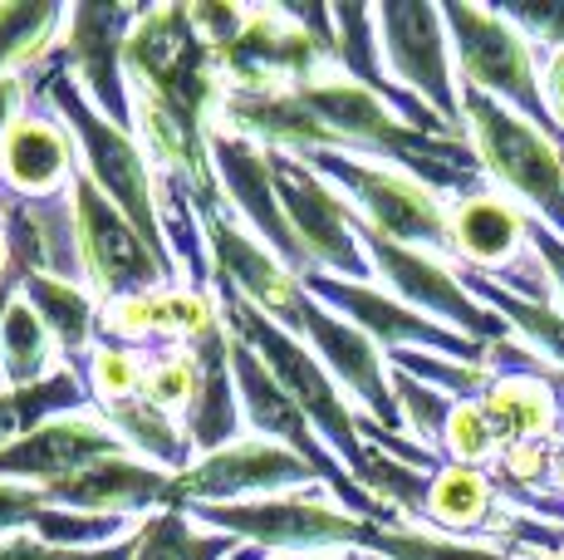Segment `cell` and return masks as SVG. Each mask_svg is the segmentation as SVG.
Instances as JSON below:
<instances>
[{
    "label": "cell",
    "instance_id": "cell-4",
    "mask_svg": "<svg viewBox=\"0 0 564 560\" xmlns=\"http://www.w3.org/2000/svg\"><path fill=\"white\" fill-rule=\"evenodd\" d=\"M442 20H447L452 35V60H457V84L466 89L491 94L496 104L516 109L520 118L550 133L555 143H564L555 114L545 104V60L535 55L525 35L511 25L506 15H496L491 6H442Z\"/></svg>",
    "mask_w": 564,
    "mask_h": 560
},
{
    "label": "cell",
    "instance_id": "cell-16",
    "mask_svg": "<svg viewBox=\"0 0 564 560\" xmlns=\"http://www.w3.org/2000/svg\"><path fill=\"white\" fill-rule=\"evenodd\" d=\"M300 340L314 349V359L329 369V379L349 394V403L364 418H373L388 433H403V413H398L393 398V369H388V354L378 349L364 330H354L349 320H339L334 310H324L319 300H310L305 320L295 330Z\"/></svg>",
    "mask_w": 564,
    "mask_h": 560
},
{
    "label": "cell",
    "instance_id": "cell-13",
    "mask_svg": "<svg viewBox=\"0 0 564 560\" xmlns=\"http://www.w3.org/2000/svg\"><path fill=\"white\" fill-rule=\"evenodd\" d=\"M202 241H206V256H212V286L226 290V295H241L246 305H256L260 315H270L275 325H285L295 335L314 300L305 290V280L290 271L285 261H275L236 222V212H226V207L202 212Z\"/></svg>",
    "mask_w": 564,
    "mask_h": 560
},
{
    "label": "cell",
    "instance_id": "cell-22",
    "mask_svg": "<svg viewBox=\"0 0 564 560\" xmlns=\"http://www.w3.org/2000/svg\"><path fill=\"white\" fill-rule=\"evenodd\" d=\"M221 320L212 295L187 286H167L153 295L118 300L104 310V340L133 344V349H167V344H192Z\"/></svg>",
    "mask_w": 564,
    "mask_h": 560
},
{
    "label": "cell",
    "instance_id": "cell-35",
    "mask_svg": "<svg viewBox=\"0 0 564 560\" xmlns=\"http://www.w3.org/2000/svg\"><path fill=\"white\" fill-rule=\"evenodd\" d=\"M393 398H398V413H403V433L412 443L442 452V438H447V423H452V398L427 389V384H417L412 374L393 369Z\"/></svg>",
    "mask_w": 564,
    "mask_h": 560
},
{
    "label": "cell",
    "instance_id": "cell-41",
    "mask_svg": "<svg viewBox=\"0 0 564 560\" xmlns=\"http://www.w3.org/2000/svg\"><path fill=\"white\" fill-rule=\"evenodd\" d=\"M30 109H35V94H30V84L20 79V74H0V143H6V133Z\"/></svg>",
    "mask_w": 564,
    "mask_h": 560
},
{
    "label": "cell",
    "instance_id": "cell-43",
    "mask_svg": "<svg viewBox=\"0 0 564 560\" xmlns=\"http://www.w3.org/2000/svg\"><path fill=\"white\" fill-rule=\"evenodd\" d=\"M15 295H20V271H10L6 280H0V320H6V310H10Z\"/></svg>",
    "mask_w": 564,
    "mask_h": 560
},
{
    "label": "cell",
    "instance_id": "cell-6",
    "mask_svg": "<svg viewBox=\"0 0 564 560\" xmlns=\"http://www.w3.org/2000/svg\"><path fill=\"white\" fill-rule=\"evenodd\" d=\"M300 163L319 172L368 231L452 261V207L432 187H422L417 177L383 163H364L349 153H310Z\"/></svg>",
    "mask_w": 564,
    "mask_h": 560
},
{
    "label": "cell",
    "instance_id": "cell-1",
    "mask_svg": "<svg viewBox=\"0 0 564 560\" xmlns=\"http://www.w3.org/2000/svg\"><path fill=\"white\" fill-rule=\"evenodd\" d=\"M216 310H221V325L231 330V340L251 344V349L260 354V364H265V369L280 379V389L305 408V418L314 423V433L324 438V448H329L334 457L354 472V482L364 487L368 443L359 433V408H354L349 394L329 379V369L314 359L310 344L300 335H290L285 325H275L270 315H260L256 305H246L241 295L216 290Z\"/></svg>",
    "mask_w": 564,
    "mask_h": 560
},
{
    "label": "cell",
    "instance_id": "cell-37",
    "mask_svg": "<svg viewBox=\"0 0 564 560\" xmlns=\"http://www.w3.org/2000/svg\"><path fill=\"white\" fill-rule=\"evenodd\" d=\"M491 10L511 20L520 35L535 45L540 60L564 50V0H501V6H491Z\"/></svg>",
    "mask_w": 564,
    "mask_h": 560
},
{
    "label": "cell",
    "instance_id": "cell-12",
    "mask_svg": "<svg viewBox=\"0 0 564 560\" xmlns=\"http://www.w3.org/2000/svg\"><path fill=\"white\" fill-rule=\"evenodd\" d=\"M310 482H319V477H314V467L305 457H295L290 448L251 433L221 452H206L182 477H172V511L265 502V497H285V492L310 487Z\"/></svg>",
    "mask_w": 564,
    "mask_h": 560
},
{
    "label": "cell",
    "instance_id": "cell-14",
    "mask_svg": "<svg viewBox=\"0 0 564 560\" xmlns=\"http://www.w3.org/2000/svg\"><path fill=\"white\" fill-rule=\"evenodd\" d=\"M305 290L324 310H334V315L349 320L354 330H364L383 354L432 349V354H447V359H466V364L486 359V344H476V340L457 335V330L437 325V320L417 315V310L403 305L398 295H388L383 286H359V280H339V276H310Z\"/></svg>",
    "mask_w": 564,
    "mask_h": 560
},
{
    "label": "cell",
    "instance_id": "cell-9",
    "mask_svg": "<svg viewBox=\"0 0 564 560\" xmlns=\"http://www.w3.org/2000/svg\"><path fill=\"white\" fill-rule=\"evenodd\" d=\"M270 172H275V192L280 207L290 217V231L305 246L314 276H339V280H359V286H373V261L364 251L359 236V217L354 207L319 177L310 163L290 153H270Z\"/></svg>",
    "mask_w": 564,
    "mask_h": 560
},
{
    "label": "cell",
    "instance_id": "cell-46",
    "mask_svg": "<svg viewBox=\"0 0 564 560\" xmlns=\"http://www.w3.org/2000/svg\"><path fill=\"white\" fill-rule=\"evenodd\" d=\"M555 487L564 492V438H560V448H555Z\"/></svg>",
    "mask_w": 564,
    "mask_h": 560
},
{
    "label": "cell",
    "instance_id": "cell-28",
    "mask_svg": "<svg viewBox=\"0 0 564 560\" xmlns=\"http://www.w3.org/2000/svg\"><path fill=\"white\" fill-rule=\"evenodd\" d=\"M59 369L64 364L45 320L15 295L6 320H0V389H35V384L54 379Z\"/></svg>",
    "mask_w": 564,
    "mask_h": 560
},
{
    "label": "cell",
    "instance_id": "cell-11",
    "mask_svg": "<svg viewBox=\"0 0 564 560\" xmlns=\"http://www.w3.org/2000/svg\"><path fill=\"white\" fill-rule=\"evenodd\" d=\"M138 15H143V6L79 0V6H69L64 40H59V55L69 64L74 84L84 89V99L113 128H123V133H133V89H128L123 50H128Z\"/></svg>",
    "mask_w": 564,
    "mask_h": 560
},
{
    "label": "cell",
    "instance_id": "cell-26",
    "mask_svg": "<svg viewBox=\"0 0 564 560\" xmlns=\"http://www.w3.org/2000/svg\"><path fill=\"white\" fill-rule=\"evenodd\" d=\"M99 418L123 438V448L133 452V457L153 462V467L172 472V477H182V472L197 462V448H192L187 428L148 403V394L128 398V403H108V408H99Z\"/></svg>",
    "mask_w": 564,
    "mask_h": 560
},
{
    "label": "cell",
    "instance_id": "cell-40",
    "mask_svg": "<svg viewBox=\"0 0 564 560\" xmlns=\"http://www.w3.org/2000/svg\"><path fill=\"white\" fill-rule=\"evenodd\" d=\"M530 251L540 256V266H545V276H550V295H555V305L564 310V236L530 217Z\"/></svg>",
    "mask_w": 564,
    "mask_h": 560
},
{
    "label": "cell",
    "instance_id": "cell-30",
    "mask_svg": "<svg viewBox=\"0 0 564 560\" xmlns=\"http://www.w3.org/2000/svg\"><path fill=\"white\" fill-rule=\"evenodd\" d=\"M364 551L378 560H540V556H511L486 541H452V536L422 531V526H368Z\"/></svg>",
    "mask_w": 564,
    "mask_h": 560
},
{
    "label": "cell",
    "instance_id": "cell-7",
    "mask_svg": "<svg viewBox=\"0 0 564 560\" xmlns=\"http://www.w3.org/2000/svg\"><path fill=\"white\" fill-rule=\"evenodd\" d=\"M359 236H364L368 261H373V286H383L388 295H398L403 305L417 310V315L437 320V325L457 330V335L476 340V344L511 340L506 320L491 315V310L462 286L452 261H442V256H432V251H417V246L388 241V236L368 231V226H359Z\"/></svg>",
    "mask_w": 564,
    "mask_h": 560
},
{
    "label": "cell",
    "instance_id": "cell-38",
    "mask_svg": "<svg viewBox=\"0 0 564 560\" xmlns=\"http://www.w3.org/2000/svg\"><path fill=\"white\" fill-rule=\"evenodd\" d=\"M50 511L45 487H30V482H0V541L10 536H35L40 516Z\"/></svg>",
    "mask_w": 564,
    "mask_h": 560
},
{
    "label": "cell",
    "instance_id": "cell-31",
    "mask_svg": "<svg viewBox=\"0 0 564 560\" xmlns=\"http://www.w3.org/2000/svg\"><path fill=\"white\" fill-rule=\"evenodd\" d=\"M241 541L206 531L187 511H158L138 531V560H231Z\"/></svg>",
    "mask_w": 564,
    "mask_h": 560
},
{
    "label": "cell",
    "instance_id": "cell-44",
    "mask_svg": "<svg viewBox=\"0 0 564 560\" xmlns=\"http://www.w3.org/2000/svg\"><path fill=\"white\" fill-rule=\"evenodd\" d=\"M10 271H15V256H10V241H6V231H0V280Z\"/></svg>",
    "mask_w": 564,
    "mask_h": 560
},
{
    "label": "cell",
    "instance_id": "cell-29",
    "mask_svg": "<svg viewBox=\"0 0 564 560\" xmlns=\"http://www.w3.org/2000/svg\"><path fill=\"white\" fill-rule=\"evenodd\" d=\"M79 408H94V398L84 389V379H74L69 369H59L35 389H0V452L15 448L40 423H50L59 413H79Z\"/></svg>",
    "mask_w": 564,
    "mask_h": 560
},
{
    "label": "cell",
    "instance_id": "cell-36",
    "mask_svg": "<svg viewBox=\"0 0 564 560\" xmlns=\"http://www.w3.org/2000/svg\"><path fill=\"white\" fill-rule=\"evenodd\" d=\"M501 443H496V428L486 423L481 403H457L452 408L447 438H442V457L457 462V467H491Z\"/></svg>",
    "mask_w": 564,
    "mask_h": 560
},
{
    "label": "cell",
    "instance_id": "cell-5",
    "mask_svg": "<svg viewBox=\"0 0 564 560\" xmlns=\"http://www.w3.org/2000/svg\"><path fill=\"white\" fill-rule=\"evenodd\" d=\"M187 516L206 531H221L241 546H256L265 556H324L339 546H359L373 521H359L354 511H344L334 502V492L324 482H310L285 497L265 502H236V506H187Z\"/></svg>",
    "mask_w": 564,
    "mask_h": 560
},
{
    "label": "cell",
    "instance_id": "cell-10",
    "mask_svg": "<svg viewBox=\"0 0 564 560\" xmlns=\"http://www.w3.org/2000/svg\"><path fill=\"white\" fill-rule=\"evenodd\" d=\"M373 15L393 84L408 89L412 99H422L427 109H437L452 128H462V84H457V60H452V35L447 20H442V6L383 0V6H373Z\"/></svg>",
    "mask_w": 564,
    "mask_h": 560
},
{
    "label": "cell",
    "instance_id": "cell-2",
    "mask_svg": "<svg viewBox=\"0 0 564 560\" xmlns=\"http://www.w3.org/2000/svg\"><path fill=\"white\" fill-rule=\"evenodd\" d=\"M123 69L133 94L158 99L162 109L187 118L192 128H206V133L216 128L226 99L221 60L197 35L187 6H143L133 35H128Z\"/></svg>",
    "mask_w": 564,
    "mask_h": 560
},
{
    "label": "cell",
    "instance_id": "cell-34",
    "mask_svg": "<svg viewBox=\"0 0 564 560\" xmlns=\"http://www.w3.org/2000/svg\"><path fill=\"white\" fill-rule=\"evenodd\" d=\"M148 403L162 408L167 418H187L192 398H197V354L192 344H167V349H148Z\"/></svg>",
    "mask_w": 564,
    "mask_h": 560
},
{
    "label": "cell",
    "instance_id": "cell-42",
    "mask_svg": "<svg viewBox=\"0 0 564 560\" xmlns=\"http://www.w3.org/2000/svg\"><path fill=\"white\" fill-rule=\"evenodd\" d=\"M545 104H550V114H555V128H560V138H564V50H555V55L545 60Z\"/></svg>",
    "mask_w": 564,
    "mask_h": 560
},
{
    "label": "cell",
    "instance_id": "cell-23",
    "mask_svg": "<svg viewBox=\"0 0 564 560\" xmlns=\"http://www.w3.org/2000/svg\"><path fill=\"white\" fill-rule=\"evenodd\" d=\"M192 354H197V398H192L182 428H187L197 457H206V452H221L246 438V413L231 369V330L216 320L202 340H192Z\"/></svg>",
    "mask_w": 564,
    "mask_h": 560
},
{
    "label": "cell",
    "instance_id": "cell-33",
    "mask_svg": "<svg viewBox=\"0 0 564 560\" xmlns=\"http://www.w3.org/2000/svg\"><path fill=\"white\" fill-rule=\"evenodd\" d=\"M84 384H89L94 408L143 398V389H148V349H133V344H118V340L99 335V349H94L89 379Z\"/></svg>",
    "mask_w": 564,
    "mask_h": 560
},
{
    "label": "cell",
    "instance_id": "cell-8",
    "mask_svg": "<svg viewBox=\"0 0 564 560\" xmlns=\"http://www.w3.org/2000/svg\"><path fill=\"white\" fill-rule=\"evenodd\" d=\"M69 197H74V222H79V261H84V286L99 305H118V300H133V295H153V290L177 286L162 261L153 256V246L138 236V226L94 187L89 177L69 182Z\"/></svg>",
    "mask_w": 564,
    "mask_h": 560
},
{
    "label": "cell",
    "instance_id": "cell-32",
    "mask_svg": "<svg viewBox=\"0 0 564 560\" xmlns=\"http://www.w3.org/2000/svg\"><path fill=\"white\" fill-rule=\"evenodd\" d=\"M388 369H403L427 389L447 394L452 403H481L486 389L496 384L491 364H466V359H447V354H432V349H398L388 354Z\"/></svg>",
    "mask_w": 564,
    "mask_h": 560
},
{
    "label": "cell",
    "instance_id": "cell-3",
    "mask_svg": "<svg viewBox=\"0 0 564 560\" xmlns=\"http://www.w3.org/2000/svg\"><path fill=\"white\" fill-rule=\"evenodd\" d=\"M462 128L496 192L564 236V143L540 133L530 118L462 84Z\"/></svg>",
    "mask_w": 564,
    "mask_h": 560
},
{
    "label": "cell",
    "instance_id": "cell-17",
    "mask_svg": "<svg viewBox=\"0 0 564 560\" xmlns=\"http://www.w3.org/2000/svg\"><path fill=\"white\" fill-rule=\"evenodd\" d=\"M0 231H6V241H10L20 280L50 276V280L84 286L79 222H74L69 192H54V197H20V192H10L6 182H0Z\"/></svg>",
    "mask_w": 564,
    "mask_h": 560
},
{
    "label": "cell",
    "instance_id": "cell-27",
    "mask_svg": "<svg viewBox=\"0 0 564 560\" xmlns=\"http://www.w3.org/2000/svg\"><path fill=\"white\" fill-rule=\"evenodd\" d=\"M69 6L59 0H20L0 6V74H35L64 40Z\"/></svg>",
    "mask_w": 564,
    "mask_h": 560
},
{
    "label": "cell",
    "instance_id": "cell-19",
    "mask_svg": "<svg viewBox=\"0 0 564 560\" xmlns=\"http://www.w3.org/2000/svg\"><path fill=\"white\" fill-rule=\"evenodd\" d=\"M50 506L59 511H94V516H133L148 521L158 511H172V472L153 467V462L118 452V457L89 462L84 472L45 487Z\"/></svg>",
    "mask_w": 564,
    "mask_h": 560
},
{
    "label": "cell",
    "instance_id": "cell-20",
    "mask_svg": "<svg viewBox=\"0 0 564 560\" xmlns=\"http://www.w3.org/2000/svg\"><path fill=\"white\" fill-rule=\"evenodd\" d=\"M530 256V212L506 192L486 187L452 202V266H471L491 280H506Z\"/></svg>",
    "mask_w": 564,
    "mask_h": 560
},
{
    "label": "cell",
    "instance_id": "cell-18",
    "mask_svg": "<svg viewBox=\"0 0 564 560\" xmlns=\"http://www.w3.org/2000/svg\"><path fill=\"white\" fill-rule=\"evenodd\" d=\"M123 438L99 418V408H79V413H59L25 433L15 448L0 452V482H30V487H54V482L84 472L89 462L118 457Z\"/></svg>",
    "mask_w": 564,
    "mask_h": 560
},
{
    "label": "cell",
    "instance_id": "cell-39",
    "mask_svg": "<svg viewBox=\"0 0 564 560\" xmlns=\"http://www.w3.org/2000/svg\"><path fill=\"white\" fill-rule=\"evenodd\" d=\"M187 15H192V25H197V35L216 50V60H221V50L231 45L246 25V6H187Z\"/></svg>",
    "mask_w": 564,
    "mask_h": 560
},
{
    "label": "cell",
    "instance_id": "cell-24",
    "mask_svg": "<svg viewBox=\"0 0 564 560\" xmlns=\"http://www.w3.org/2000/svg\"><path fill=\"white\" fill-rule=\"evenodd\" d=\"M20 300L45 320L54 349H59V364L74 374V379H89L94 349H99L104 335V305L89 295L84 286H69V280H50V276H25L20 280ZM89 389V384H84Z\"/></svg>",
    "mask_w": 564,
    "mask_h": 560
},
{
    "label": "cell",
    "instance_id": "cell-21",
    "mask_svg": "<svg viewBox=\"0 0 564 560\" xmlns=\"http://www.w3.org/2000/svg\"><path fill=\"white\" fill-rule=\"evenodd\" d=\"M79 143L59 123V114L35 104L0 143V182L20 197H54L69 192V182L79 177Z\"/></svg>",
    "mask_w": 564,
    "mask_h": 560
},
{
    "label": "cell",
    "instance_id": "cell-25",
    "mask_svg": "<svg viewBox=\"0 0 564 560\" xmlns=\"http://www.w3.org/2000/svg\"><path fill=\"white\" fill-rule=\"evenodd\" d=\"M486 423L496 428V443L516 448V443H560L564 438V413L560 398L540 374L511 369L496 374V384L481 398Z\"/></svg>",
    "mask_w": 564,
    "mask_h": 560
},
{
    "label": "cell",
    "instance_id": "cell-45",
    "mask_svg": "<svg viewBox=\"0 0 564 560\" xmlns=\"http://www.w3.org/2000/svg\"><path fill=\"white\" fill-rule=\"evenodd\" d=\"M280 560H378V556H280Z\"/></svg>",
    "mask_w": 564,
    "mask_h": 560
},
{
    "label": "cell",
    "instance_id": "cell-15",
    "mask_svg": "<svg viewBox=\"0 0 564 560\" xmlns=\"http://www.w3.org/2000/svg\"><path fill=\"white\" fill-rule=\"evenodd\" d=\"M212 168H216V182H221V197L231 202L236 222H241L275 261H285L300 280H310L314 266H310L305 246H300V236L290 231V217H285V207H280L275 172H270L265 148L241 133L212 128Z\"/></svg>",
    "mask_w": 564,
    "mask_h": 560
}]
</instances>
